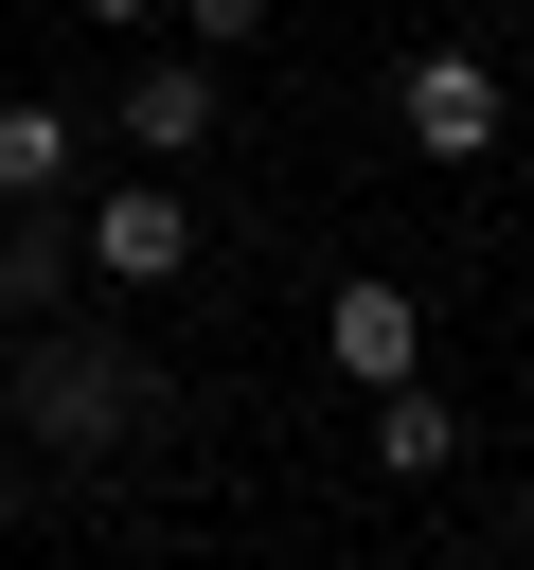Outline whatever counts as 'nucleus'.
I'll use <instances>...</instances> for the list:
<instances>
[{
	"instance_id": "0eeeda50",
	"label": "nucleus",
	"mask_w": 534,
	"mask_h": 570,
	"mask_svg": "<svg viewBox=\"0 0 534 570\" xmlns=\"http://www.w3.org/2000/svg\"><path fill=\"white\" fill-rule=\"evenodd\" d=\"M53 178H71V107L0 89V196H53Z\"/></svg>"
},
{
	"instance_id": "423d86ee",
	"label": "nucleus",
	"mask_w": 534,
	"mask_h": 570,
	"mask_svg": "<svg viewBox=\"0 0 534 570\" xmlns=\"http://www.w3.org/2000/svg\"><path fill=\"white\" fill-rule=\"evenodd\" d=\"M374 463H392V481H445V463H463V410H445L427 374H392V392H374Z\"/></svg>"
},
{
	"instance_id": "6e6552de",
	"label": "nucleus",
	"mask_w": 534,
	"mask_h": 570,
	"mask_svg": "<svg viewBox=\"0 0 534 570\" xmlns=\"http://www.w3.org/2000/svg\"><path fill=\"white\" fill-rule=\"evenodd\" d=\"M71 267H89V232H53V214L18 196V232H0V303H53Z\"/></svg>"
},
{
	"instance_id": "1a4fd4ad",
	"label": "nucleus",
	"mask_w": 534,
	"mask_h": 570,
	"mask_svg": "<svg viewBox=\"0 0 534 570\" xmlns=\"http://www.w3.org/2000/svg\"><path fill=\"white\" fill-rule=\"evenodd\" d=\"M160 18H178L196 53H249V36H267V0H160Z\"/></svg>"
},
{
	"instance_id": "39448f33",
	"label": "nucleus",
	"mask_w": 534,
	"mask_h": 570,
	"mask_svg": "<svg viewBox=\"0 0 534 570\" xmlns=\"http://www.w3.org/2000/svg\"><path fill=\"white\" fill-rule=\"evenodd\" d=\"M320 338H338V374H356V392L427 374V303H409V285H338V303H320Z\"/></svg>"
},
{
	"instance_id": "20e7f679",
	"label": "nucleus",
	"mask_w": 534,
	"mask_h": 570,
	"mask_svg": "<svg viewBox=\"0 0 534 570\" xmlns=\"http://www.w3.org/2000/svg\"><path fill=\"white\" fill-rule=\"evenodd\" d=\"M214 142V53H142L125 71V160H196Z\"/></svg>"
},
{
	"instance_id": "9d476101",
	"label": "nucleus",
	"mask_w": 534,
	"mask_h": 570,
	"mask_svg": "<svg viewBox=\"0 0 534 570\" xmlns=\"http://www.w3.org/2000/svg\"><path fill=\"white\" fill-rule=\"evenodd\" d=\"M71 18H107V36H142V18H160V0H71Z\"/></svg>"
},
{
	"instance_id": "7ed1b4c3",
	"label": "nucleus",
	"mask_w": 534,
	"mask_h": 570,
	"mask_svg": "<svg viewBox=\"0 0 534 570\" xmlns=\"http://www.w3.org/2000/svg\"><path fill=\"white\" fill-rule=\"evenodd\" d=\"M89 267H107V285H178V267H196V196L142 160L125 196H89Z\"/></svg>"
},
{
	"instance_id": "f03ea898",
	"label": "nucleus",
	"mask_w": 534,
	"mask_h": 570,
	"mask_svg": "<svg viewBox=\"0 0 534 570\" xmlns=\"http://www.w3.org/2000/svg\"><path fill=\"white\" fill-rule=\"evenodd\" d=\"M392 125H409L427 160H498V125H516V89H498L481 53H409V71H392Z\"/></svg>"
},
{
	"instance_id": "f257e3e1",
	"label": "nucleus",
	"mask_w": 534,
	"mask_h": 570,
	"mask_svg": "<svg viewBox=\"0 0 534 570\" xmlns=\"http://www.w3.org/2000/svg\"><path fill=\"white\" fill-rule=\"evenodd\" d=\"M125 428H142V356H125V338H36L18 445H125Z\"/></svg>"
},
{
	"instance_id": "9b49d317",
	"label": "nucleus",
	"mask_w": 534,
	"mask_h": 570,
	"mask_svg": "<svg viewBox=\"0 0 534 570\" xmlns=\"http://www.w3.org/2000/svg\"><path fill=\"white\" fill-rule=\"evenodd\" d=\"M0 517H18V445H0Z\"/></svg>"
}]
</instances>
